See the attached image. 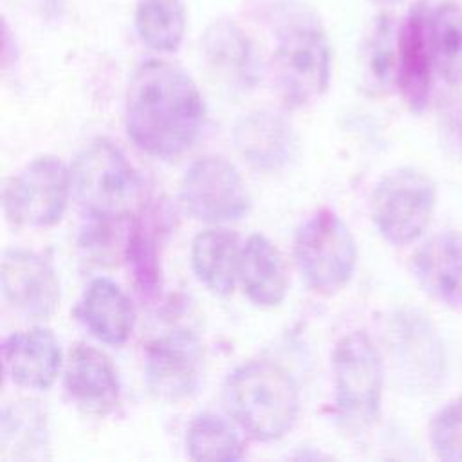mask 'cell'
Returning <instances> with one entry per match:
<instances>
[{"instance_id": "6da1fadb", "label": "cell", "mask_w": 462, "mask_h": 462, "mask_svg": "<svg viewBox=\"0 0 462 462\" xmlns=\"http://www.w3.org/2000/svg\"><path fill=\"white\" fill-rule=\"evenodd\" d=\"M206 106L191 76L175 63L148 60L126 87L125 125L137 148L152 157L171 159L199 137Z\"/></svg>"}, {"instance_id": "7a4b0ae2", "label": "cell", "mask_w": 462, "mask_h": 462, "mask_svg": "<svg viewBox=\"0 0 462 462\" xmlns=\"http://www.w3.org/2000/svg\"><path fill=\"white\" fill-rule=\"evenodd\" d=\"M274 76L289 106H305L319 99L330 83V45L318 14L296 2L276 7Z\"/></svg>"}, {"instance_id": "3957f363", "label": "cell", "mask_w": 462, "mask_h": 462, "mask_svg": "<svg viewBox=\"0 0 462 462\" xmlns=\"http://www.w3.org/2000/svg\"><path fill=\"white\" fill-rule=\"evenodd\" d=\"M224 402L247 437L260 442L282 439L300 413L298 384L271 361H247L229 372Z\"/></svg>"}, {"instance_id": "277c9868", "label": "cell", "mask_w": 462, "mask_h": 462, "mask_svg": "<svg viewBox=\"0 0 462 462\" xmlns=\"http://www.w3.org/2000/svg\"><path fill=\"white\" fill-rule=\"evenodd\" d=\"M72 191L88 217H132L141 180L125 153L108 139L90 141L76 157Z\"/></svg>"}, {"instance_id": "5b68a950", "label": "cell", "mask_w": 462, "mask_h": 462, "mask_svg": "<svg viewBox=\"0 0 462 462\" xmlns=\"http://www.w3.org/2000/svg\"><path fill=\"white\" fill-rule=\"evenodd\" d=\"M332 370L339 422L354 431L370 428L381 408L383 361L365 330H352L336 343Z\"/></svg>"}, {"instance_id": "8992f818", "label": "cell", "mask_w": 462, "mask_h": 462, "mask_svg": "<svg viewBox=\"0 0 462 462\" xmlns=\"http://www.w3.org/2000/svg\"><path fill=\"white\" fill-rule=\"evenodd\" d=\"M294 260L310 289L337 291L350 282L356 271V238L339 215L332 209H319L296 229Z\"/></svg>"}, {"instance_id": "52a82bcc", "label": "cell", "mask_w": 462, "mask_h": 462, "mask_svg": "<svg viewBox=\"0 0 462 462\" xmlns=\"http://www.w3.org/2000/svg\"><path fill=\"white\" fill-rule=\"evenodd\" d=\"M435 202L437 189L431 177L417 168L401 166L377 182L372 195V218L386 242L406 245L426 231Z\"/></svg>"}, {"instance_id": "ba28073f", "label": "cell", "mask_w": 462, "mask_h": 462, "mask_svg": "<svg viewBox=\"0 0 462 462\" xmlns=\"http://www.w3.org/2000/svg\"><path fill=\"white\" fill-rule=\"evenodd\" d=\"M72 191L70 170L54 155H40L4 188L5 218L14 226L49 227L61 220Z\"/></svg>"}, {"instance_id": "9c48e42d", "label": "cell", "mask_w": 462, "mask_h": 462, "mask_svg": "<svg viewBox=\"0 0 462 462\" xmlns=\"http://www.w3.org/2000/svg\"><path fill=\"white\" fill-rule=\"evenodd\" d=\"M180 202L193 218L209 224L240 220L251 206L240 171L222 155L189 164L180 180Z\"/></svg>"}, {"instance_id": "30bf717a", "label": "cell", "mask_w": 462, "mask_h": 462, "mask_svg": "<svg viewBox=\"0 0 462 462\" xmlns=\"http://www.w3.org/2000/svg\"><path fill=\"white\" fill-rule=\"evenodd\" d=\"M204 346L189 328L170 330L153 339L144 354L148 392L162 402L191 399L202 381Z\"/></svg>"}, {"instance_id": "8fae6325", "label": "cell", "mask_w": 462, "mask_h": 462, "mask_svg": "<svg viewBox=\"0 0 462 462\" xmlns=\"http://www.w3.org/2000/svg\"><path fill=\"white\" fill-rule=\"evenodd\" d=\"M0 282L5 301L23 318L47 319L60 305V280L54 265L29 249H5Z\"/></svg>"}, {"instance_id": "7c38bea8", "label": "cell", "mask_w": 462, "mask_h": 462, "mask_svg": "<svg viewBox=\"0 0 462 462\" xmlns=\"http://www.w3.org/2000/svg\"><path fill=\"white\" fill-rule=\"evenodd\" d=\"M238 155L256 171L278 173L300 155V139L289 119L256 110L242 116L231 132Z\"/></svg>"}, {"instance_id": "4fadbf2b", "label": "cell", "mask_w": 462, "mask_h": 462, "mask_svg": "<svg viewBox=\"0 0 462 462\" xmlns=\"http://www.w3.org/2000/svg\"><path fill=\"white\" fill-rule=\"evenodd\" d=\"M63 388L69 399L88 415H106L121 399V383L112 359L85 343H78L69 354Z\"/></svg>"}, {"instance_id": "5bb4252c", "label": "cell", "mask_w": 462, "mask_h": 462, "mask_svg": "<svg viewBox=\"0 0 462 462\" xmlns=\"http://www.w3.org/2000/svg\"><path fill=\"white\" fill-rule=\"evenodd\" d=\"M428 16L420 4L413 5L397 32L395 81L404 103L413 112L426 108L435 70Z\"/></svg>"}, {"instance_id": "9a60e30c", "label": "cell", "mask_w": 462, "mask_h": 462, "mask_svg": "<svg viewBox=\"0 0 462 462\" xmlns=\"http://www.w3.org/2000/svg\"><path fill=\"white\" fill-rule=\"evenodd\" d=\"M4 368L9 379L29 390H47L61 368V346L52 330L34 327L14 332L2 345Z\"/></svg>"}, {"instance_id": "2e32d148", "label": "cell", "mask_w": 462, "mask_h": 462, "mask_svg": "<svg viewBox=\"0 0 462 462\" xmlns=\"http://www.w3.org/2000/svg\"><path fill=\"white\" fill-rule=\"evenodd\" d=\"M411 271L419 285L448 307H462V233L444 231L417 249Z\"/></svg>"}, {"instance_id": "e0dca14e", "label": "cell", "mask_w": 462, "mask_h": 462, "mask_svg": "<svg viewBox=\"0 0 462 462\" xmlns=\"http://www.w3.org/2000/svg\"><path fill=\"white\" fill-rule=\"evenodd\" d=\"M78 319L101 343L119 346L135 325V309L125 291L110 278H94L76 307Z\"/></svg>"}, {"instance_id": "ac0fdd59", "label": "cell", "mask_w": 462, "mask_h": 462, "mask_svg": "<svg viewBox=\"0 0 462 462\" xmlns=\"http://www.w3.org/2000/svg\"><path fill=\"white\" fill-rule=\"evenodd\" d=\"M392 345L406 377L422 388L435 386L444 374L442 345L417 312H399L392 323Z\"/></svg>"}, {"instance_id": "d6986e66", "label": "cell", "mask_w": 462, "mask_h": 462, "mask_svg": "<svg viewBox=\"0 0 462 462\" xmlns=\"http://www.w3.org/2000/svg\"><path fill=\"white\" fill-rule=\"evenodd\" d=\"M209 70L231 88H251L260 79V61L247 34L229 20L209 25L202 40Z\"/></svg>"}, {"instance_id": "ffe728a7", "label": "cell", "mask_w": 462, "mask_h": 462, "mask_svg": "<svg viewBox=\"0 0 462 462\" xmlns=\"http://www.w3.org/2000/svg\"><path fill=\"white\" fill-rule=\"evenodd\" d=\"M238 280L245 296L260 307H276L289 289L287 267L278 247L263 235H251L240 251Z\"/></svg>"}, {"instance_id": "44dd1931", "label": "cell", "mask_w": 462, "mask_h": 462, "mask_svg": "<svg viewBox=\"0 0 462 462\" xmlns=\"http://www.w3.org/2000/svg\"><path fill=\"white\" fill-rule=\"evenodd\" d=\"M49 453V420L45 408L32 399H22L4 408L0 419L2 460H42Z\"/></svg>"}, {"instance_id": "7402d4cb", "label": "cell", "mask_w": 462, "mask_h": 462, "mask_svg": "<svg viewBox=\"0 0 462 462\" xmlns=\"http://www.w3.org/2000/svg\"><path fill=\"white\" fill-rule=\"evenodd\" d=\"M238 236L227 229L200 231L191 244V267L200 283L211 292L227 296L238 280Z\"/></svg>"}, {"instance_id": "603a6c76", "label": "cell", "mask_w": 462, "mask_h": 462, "mask_svg": "<svg viewBox=\"0 0 462 462\" xmlns=\"http://www.w3.org/2000/svg\"><path fill=\"white\" fill-rule=\"evenodd\" d=\"M135 29L143 43L157 52L179 49L186 31L182 0H135Z\"/></svg>"}, {"instance_id": "cb8c5ba5", "label": "cell", "mask_w": 462, "mask_h": 462, "mask_svg": "<svg viewBox=\"0 0 462 462\" xmlns=\"http://www.w3.org/2000/svg\"><path fill=\"white\" fill-rule=\"evenodd\" d=\"M186 451L193 460L233 462L242 458L244 444L227 419L202 411L186 428Z\"/></svg>"}, {"instance_id": "d4e9b609", "label": "cell", "mask_w": 462, "mask_h": 462, "mask_svg": "<svg viewBox=\"0 0 462 462\" xmlns=\"http://www.w3.org/2000/svg\"><path fill=\"white\" fill-rule=\"evenodd\" d=\"M435 70L449 85L462 83V11L446 2L428 16Z\"/></svg>"}, {"instance_id": "484cf974", "label": "cell", "mask_w": 462, "mask_h": 462, "mask_svg": "<svg viewBox=\"0 0 462 462\" xmlns=\"http://www.w3.org/2000/svg\"><path fill=\"white\" fill-rule=\"evenodd\" d=\"M157 224L152 218L134 217L126 254L135 283L144 296H153L161 289V260Z\"/></svg>"}, {"instance_id": "4316f807", "label": "cell", "mask_w": 462, "mask_h": 462, "mask_svg": "<svg viewBox=\"0 0 462 462\" xmlns=\"http://www.w3.org/2000/svg\"><path fill=\"white\" fill-rule=\"evenodd\" d=\"M435 455L446 462H462V395L449 401L430 424Z\"/></svg>"}, {"instance_id": "83f0119b", "label": "cell", "mask_w": 462, "mask_h": 462, "mask_svg": "<svg viewBox=\"0 0 462 462\" xmlns=\"http://www.w3.org/2000/svg\"><path fill=\"white\" fill-rule=\"evenodd\" d=\"M395 63H397V42L393 47L392 25L388 23L386 16H381L377 20L372 40L368 43V65L374 78L379 83H386L392 78V74H395Z\"/></svg>"}, {"instance_id": "f1b7e54d", "label": "cell", "mask_w": 462, "mask_h": 462, "mask_svg": "<svg viewBox=\"0 0 462 462\" xmlns=\"http://www.w3.org/2000/svg\"><path fill=\"white\" fill-rule=\"evenodd\" d=\"M370 2H374L377 5H395V4H401L402 0H370Z\"/></svg>"}]
</instances>
